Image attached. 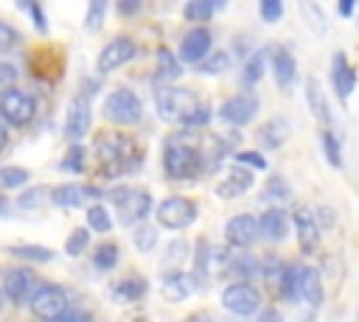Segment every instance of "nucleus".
<instances>
[{
    "label": "nucleus",
    "instance_id": "obj_1",
    "mask_svg": "<svg viewBox=\"0 0 359 322\" xmlns=\"http://www.w3.org/2000/svg\"><path fill=\"white\" fill-rule=\"evenodd\" d=\"M163 165H165V174L171 179H194L205 168V154L194 143H185L182 137H174L171 143H165Z\"/></svg>",
    "mask_w": 359,
    "mask_h": 322
},
{
    "label": "nucleus",
    "instance_id": "obj_2",
    "mask_svg": "<svg viewBox=\"0 0 359 322\" xmlns=\"http://www.w3.org/2000/svg\"><path fill=\"white\" fill-rule=\"evenodd\" d=\"M109 196L115 199L118 218H121L123 224L146 221V216L151 213V193H149V190H143V188L123 185V188H115Z\"/></svg>",
    "mask_w": 359,
    "mask_h": 322
},
{
    "label": "nucleus",
    "instance_id": "obj_3",
    "mask_svg": "<svg viewBox=\"0 0 359 322\" xmlns=\"http://www.w3.org/2000/svg\"><path fill=\"white\" fill-rule=\"evenodd\" d=\"M154 106H157L163 120H180L182 123L196 109V98L191 90H182V87H160L154 92Z\"/></svg>",
    "mask_w": 359,
    "mask_h": 322
},
{
    "label": "nucleus",
    "instance_id": "obj_4",
    "mask_svg": "<svg viewBox=\"0 0 359 322\" xmlns=\"http://www.w3.org/2000/svg\"><path fill=\"white\" fill-rule=\"evenodd\" d=\"M104 118L118 126H132L143 118V104L132 90H115L104 101Z\"/></svg>",
    "mask_w": 359,
    "mask_h": 322
},
{
    "label": "nucleus",
    "instance_id": "obj_5",
    "mask_svg": "<svg viewBox=\"0 0 359 322\" xmlns=\"http://www.w3.org/2000/svg\"><path fill=\"white\" fill-rule=\"evenodd\" d=\"M0 115L11 126H25L36 115V98L31 92L14 87V90H8V92L0 95Z\"/></svg>",
    "mask_w": 359,
    "mask_h": 322
},
{
    "label": "nucleus",
    "instance_id": "obj_6",
    "mask_svg": "<svg viewBox=\"0 0 359 322\" xmlns=\"http://www.w3.org/2000/svg\"><path fill=\"white\" fill-rule=\"evenodd\" d=\"M154 216L165 230H182L196 218V204L191 199H185V196H165L157 204Z\"/></svg>",
    "mask_w": 359,
    "mask_h": 322
},
{
    "label": "nucleus",
    "instance_id": "obj_7",
    "mask_svg": "<svg viewBox=\"0 0 359 322\" xmlns=\"http://www.w3.org/2000/svg\"><path fill=\"white\" fill-rule=\"evenodd\" d=\"M67 311V294L59 286H45L36 291L34 302H31V314L42 322H56L62 314Z\"/></svg>",
    "mask_w": 359,
    "mask_h": 322
},
{
    "label": "nucleus",
    "instance_id": "obj_8",
    "mask_svg": "<svg viewBox=\"0 0 359 322\" xmlns=\"http://www.w3.org/2000/svg\"><path fill=\"white\" fill-rule=\"evenodd\" d=\"M255 112H258V95L250 92V90L230 95V98L219 106V118L227 120V123H233V126H244V123H250V120L255 118Z\"/></svg>",
    "mask_w": 359,
    "mask_h": 322
},
{
    "label": "nucleus",
    "instance_id": "obj_9",
    "mask_svg": "<svg viewBox=\"0 0 359 322\" xmlns=\"http://www.w3.org/2000/svg\"><path fill=\"white\" fill-rule=\"evenodd\" d=\"M3 291H6V297H8L11 302L22 305V302H34V297H36L39 288H36L34 272L17 266V269H8V272H6V277H3Z\"/></svg>",
    "mask_w": 359,
    "mask_h": 322
},
{
    "label": "nucleus",
    "instance_id": "obj_10",
    "mask_svg": "<svg viewBox=\"0 0 359 322\" xmlns=\"http://www.w3.org/2000/svg\"><path fill=\"white\" fill-rule=\"evenodd\" d=\"M222 305L227 308V311H233V314H241V316H250V314H255L258 311V305H261V294H258V288H252L250 283H230L224 291H222Z\"/></svg>",
    "mask_w": 359,
    "mask_h": 322
},
{
    "label": "nucleus",
    "instance_id": "obj_11",
    "mask_svg": "<svg viewBox=\"0 0 359 322\" xmlns=\"http://www.w3.org/2000/svg\"><path fill=\"white\" fill-rule=\"evenodd\" d=\"M292 224L297 230V244L303 255H314L320 246V221L314 218L311 207H294L292 213Z\"/></svg>",
    "mask_w": 359,
    "mask_h": 322
},
{
    "label": "nucleus",
    "instance_id": "obj_12",
    "mask_svg": "<svg viewBox=\"0 0 359 322\" xmlns=\"http://www.w3.org/2000/svg\"><path fill=\"white\" fill-rule=\"evenodd\" d=\"M90 120H93V109H90V101L84 98V95H79V98H73L70 104H67V115H65V137L76 146L84 134H87V129H90Z\"/></svg>",
    "mask_w": 359,
    "mask_h": 322
},
{
    "label": "nucleus",
    "instance_id": "obj_13",
    "mask_svg": "<svg viewBox=\"0 0 359 322\" xmlns=\"http://www.w3.org/2000/svg\"><path fill=\"white\" fill-rule=\"evenodd\" d=\"M132 56H135V42L129 36H115L98 53V73H112V70L123 67Z\"/></svg>",
    "mask_w": 359,
    "mask_h": 322
},
{
    "label": "nucleus",
    "instance_id": "obj_14",
    "mask_svg": "<svg viewBox=\"0 0 359 322\" xmlns=\"http://www.w3.org/2000/svg\"><path fill=\"white\" fill-rule=\"evenodd\" d=\"M258 232H261V227L252 213H238V216L227 218V224H224V241L230 246H250L258 238Z\"/></svg>",
    "mask_w": 359,
    "mask_h": 322
},
{
    "label": "nucleus",
    "instance_id": "obj_15",
    "mask_svg": "<svg viewBox=\"0 0 359 322\" xmlns=\"http://www.w3.org/2000/svg\"><path fill=\"white\" fill-rule=\"evenodd\" d=\"M210 45H213V34L208 28H202V25L191 28L180 42V59L188 64H199L210 53Z\"/></svg>",
    "mask_w": 359,
    "mask_h": 322
},
{
    "label": "nucleus",
    "instance_id": "obj_16",
    "mask_svg": "<svg viewBox=\"0 0 359 322\" xmlns=\"http://www.w3.org/2000/svg\"><path fill=\"white\" fill-rule=\"evenodd\" d=\"M93 196H101V190L90 188V185H79V182H65V185L50 190V202L59 207H81Z\"/></svg>",
    "mask_w": 359,
    "mask_h": 322
},
{
    "label": "nucleus",
    "instance_id": "obj_17",
    "mask_svg": "<svg viewBox=\"0 0 359 322\" xmlns=\"http://www.w3.org/2000/svg\"><path fill=\"white\" fill-rule=\"evenodd\" d=\"M331 81H334V90H337L339 101H348V95L356 87V70L348 64L345 53H334V59H331Z\"/></svg>",
    "mask_w": 359,
    "mask_h": 322
},
{
    "label": "nucleus",
    "instance_id": "obj_18",
    "mask_svg": "<svg viewBox=\"0 0 359 322\" xmlns=\"http://www.w3.org/2000/svg\"><path fill=\"white\" fill-rule=\"evenodd\" d=\"M258 227H261V235H264V238H269V241H283V238L289 235L292 221H289V216H286L283 207H266V210L261 213V218H258Z\"/></svg>",
    "mask_w": 359,
    "mask_h": 322
},
{
    "label": "nucleus",
    "instance_id": "obj_19",
    "mask_svg": "<svg viewBox=\"0 0 359 322\" xmlns=\"http://www.w3.org/2000/svg\"><path fill=\"white\" fill-rule=\"evenodd\" d=\"M250 185H252V171H247L241 165H233L227 179H222L216 185V196L219 199H238V196H244L250 190Z\"/></svg>",
    "mask_w": 359,
    "mask_h": 322
},
{
    "label": "nucleus",
    "instance_id": "obj_20",
    "mask_svg": "<svg viewBox=\"0 0 359 322\" xmlns=\"http://www.w3.org/2000/svg\"><path fill=\"white\" fill-rule=\"evenodd\" d=\"M196 291V277L185 272H171L163 277V297L168 302H182Z\"/></svg>",
    "mask_w": 359,
    "mask_h": 322
},
{
    "label": "nucleus",
    "instance_id": "obj_21",
    "mask_svg": "<svg viewBox=\"0 0 359 322\" xmlns=\"http://www.w3.org/2000/svg\"><path fill=\"white\" fill-rule=\"evenodd\" d=\"M297 297H303L309 305H320L323 302V283H320V274L317 269L311 266H297Z\"/></svg>",
    "mask_w": 359,
    "mask_h": 322
},
{
    "label": "nucleus",
    "instance_id": "obj_22",
    "mask_svg": "<svg viewBox=\"0 0 359 322\" xmlns=\"http://www.w3.org/2000/svg\"><path fill=\"white\" fill-rule=\"evenodd\" d=\"M289 120L283 118H269L266 123L258 126V143L264 148H280L286 140H289Z\"/></svg>",
    "mask_w": 359,
    "mask_h": 322
},
{
    "label": "nucleus",
    "instance_id": "obj_23",
    "mask_svg": "<svg viewBox=\"0 0 359 322\" xmlns=\"http://www.w3.org/2000/svg\"><path fill=\"white\" fill-rule=\"evenodd\" d=\"M272 73H275V81L278 87H292L294 76H297V64H294V56L286 50V48H278L272 53Z\"/></svg>",
    "mask_w": 359,
    "mask_h": 322
},
{
    "label": "nucleus",
    "instance_id": "obj_24",
    "mask_svg": "<svg viewBox=\"0 0 359 322\" xmlns=\"http://www.w3.org/2000/svg\"><path fill=\"white\" fill-rule=\"evenodd\" d=\"M306 101H309V109L317 120L328 123L331 120V112H328V101H325V90L320 87V78L317 76H309L306 78Z\"/></svg>",
    "mask_w": 359,
    "mask_h": 322
},
{
    "label": "nucleus",
    "instance_id": "obj_25",
    "mask_svg": "<svg viewBox=\"0 0 359 322\" xmlns=\"http://www.w3.org/2000/svg\"><path fill=\"white\" fill-rule=\"evenodd\" d=\"M266 56H269V50L261 48V50H255L244 62V67H241V84L244 87H252V84H258L264 78V73H266Z\"/></svg>",
    "mask_w": 359,
    "mask_h": 322
},
{
    "label": "nucleus",
    "instance_id": "obj_26",
    "mask_svg": "<svg viewBox=\"0 0 359 322\" xmlns=\"http://www.w3.org/2000/svg\"><path fill=\"white\" fill-rule=\"evenodd\" d=\"M180 62H177V56L171 53V50H160L157 53V70H154V78H157V84H163V87H171V81L174 78H180Z\"/></svg>",
    "mask_w": 359,
    "mask_h": 322
},
{
    "label": "nucleus",
    "instance_id": "obj_27",
    "mask_svg": "<svg viewBox=\"0 0 359 322\" xmlns=\"http://www.w3.org/2000/svg\"><path fill=\"white\" fill-rule=\"evenodd\" d=\"M227 269L238 277V283H247L250 277H258V274L264 272L261 260L252 258V255H236V258H230V266H227Z\"/></svg>",
    "mask_w": 359,
    "mask_h": 322
},
{
    "label": "nucleus",
    "instance_id": "obj_28",
    "mask_svg": "<svg viewBox=\"0 0 359 322\" xmlns=\"http://www.w3.org/2000/svg\"><path fill=\"white\" fill-rule=\"evenodd\" d=\"M146 291H149V283H146V277H137V274H132V277H123V280L115 286V300L132 302V300H140Z\"/></svg>",
    "mask_w": 359,
    "mask_h": 322
},
{
    "label": "nucleus",
    "instance_id": "obj_29",
    "mask_svg": "<svg viewBox=\"0 0 359 322\" xmlns=\"http://www.w3.org/2000/svg\"><path fill=\"white\" fill-rule=\"evenodd\" d=\"M292 199V188L286 185V179L283 176H272L266 185H264V190H261V202H272V204H283V202H289Z\"/></svg>",
    "mask_w": 359,
    "mask_h": 322
},
{
    "label": "nucleus",
    "instance_id": "obj_30",
    "mask_svg": "<svg viewBox=\"0 0 359 322\" xmlns=\"http://www.w3.org/2000/svg\"><path fill=\"white\" fill-rule=\"evenodd\" d=\"M8 252L14 258H22V260H34V263H48L53 260V252L39 246V244H17V246H8Z\"/></svg>",
    "mask_w": 359,
    "mask_h": 322
},
{
    "label": "nucleus",
    "instance_id": "obj_31",
    "mask_svg": "<svg viewBox=\"0 0 359 322\" xmlns=\"http://www.w3.org/2000/svg\"><path fill=\"white\" fill-rule=\"evenodd\" d=\"M216 8H219V6L210 3V0H191V3H185L182 14H185V20H191V22H205L208 17H213Z\"/></svg>",
    "mask_w": 359,
    "mask_h": 322
},
{
    "label": "nucleus",
    "instance_id": "obj_32",
    "mask_svg": "<svg viewBox=\"0 0 359 322\" xmlns=\"http://www.w3.org/2000/svg\"><path fill=\"white\" fill-rule=\"evenodd\" d=\"M320 146H323L325 160H328L334 168H339V165H342V148H339V140H337V134H334L331 129H323V134H320Z\"/></svg>",
    "mask_w": 359,
    "mask_h": 322
},
{
    "label": "nucleus",
    "instance_id": "obj_33",
    "mask_svg": "<svg viewBox=\"0 0 359 322\" xmlns=\"http://www.w3.org/2000/svg\"><path fill=\"white\" fill-rule=\"evenodd\" d=\"M87 224L95 232H109L112 230V216L104 204H93V207H87Z\"/></svg>",
    "mask_w": 359,
    "mask_h": 322
},
{
    "label": "nucleus",
    "instance_id": "obj_34",
    "mask_svg": "<svg viewBox=\"0 0 359 322\" xmlns=\"http://www.w3.org/2000/svg\"><path fill=\"white\" fill-rule=\"evenodd\" d=\"M132 244L137 252H151L157 246V227L151 224H140L135 232H132Z\"/></svg>",
    "mask_w": 359,
    "mask_h": 322
},
{
    "label": "nucleus",
    "instance_id": "obj_35",
    "mask_svg": "<svg viewBox=\"0 0 359 322\" xmlns=\"http://www.w3.org/2000/svg\"><path fill=\"white\" fill-rule=\"evenodd\" d=\"M115 263H118V244H101L93 255V266L98 272H109L115 269Z\"/></svg>",
    "mask_w": 359,
    "mask_h": 322
},
{
    "label": "nucleus",
    "instance_id": "obj_36",
    "mask_svg": "<svg viewBox=\"0 0 359 322\" xmlns=\"http://www.w3.org/2000/svg\"><path fill=\"white\" fill-rule=\"evenodd\" d=\"M87 246H90V230H87V227H76V230L67 235V241H65V252H67L70 258H79Z\"/></svg>",
    "mask_w": 359,
    "mask_h": 322
},
{
    "label": "nucleus",
    "instance_id": "obj_37",
    "mask_svg": "<svg viewBox=\"0 0 359 322\" xmlns=\"http://www.w3.org/2000/svg\"><path fill=\"white\" fill-rule=\"evenodd\" d=\"M28 179H31V174L22 165H6V168H0V185L3 188H22Z\"/></svg>",
    "mask_w": 359,
    "mask_h": 322
},
{
    "label": "nucleus",
    "instance_id": "obj_38",
    "mask_svg": "<svg viewBox=\"0 0 359 322\" xmlns=\"http://www.w3.org/2000/svg\"><path fill=\"white\" fill-rule=\"evenodd\" d=\"M45 188H28V190H22L20 196H17V207L20 210H25V213H31V210H39L42 207V202H45Z\"/></svg>",
    "mask_w": 359,
    "mask_h": 322
},
{
    "label": "nucleus",
    "instance_id": "obj_39",
    "mask_svg": "<svg viewBox=\"0 0 359 322\" xmlns=\"http://www.w3.org/2000/svg\"><path fill=\"white\" fill-rule=\"evenodd\" d=\"M230 67V56L224 53V50H216L210 59H205L202 64H199V73H205V76H219V73H224Z\"/></svg>",
    "mask_w": 359,
    "mask_h": 322
},
{
    "label": "nucleus",
    "instance_id": "obj_40",
    "mask_svg": "<svg viewBox=\"0 0 359 322\" xmlns=\"http://www.w3.org/2000/svg\"><path fill=\"white\" fill-rule=\"evenodd\" d=\"M185 246H188V244H185L182 238L171 241V244H168V249L163 252V260H160V263H163V266H168V269H177V266L182 263V258L188 255V249H185Z\"/></svg>",
    "mask_w": 359,
    "mask_h": 322
},
{
    "label": "nucleus",
    "instance_id": "obj_41",
    "mask_svg": "<svg viewBox=\"0 0 359 322\" xmlns=\"http://www.w3.org/2000/svg\"><path fill=\"white\" fill-rule=\"evenodd\" d=\"M84 157H87V151L76 143V146H70V148H67V154H65V160H62V168H65V171L79 174V171L84 168Z\"/></svg>",
    "mask_w": 359,
    "mask_h": 322
},
{
    "label": "nucleus",
    "instance_id": "obj_42",
    "mask_svg": "<svg viewBox=\"0 0 359 322\" xmlns=\"http://www.w3.org/2000/svg\"><path fill=\"white\" fill-rule=\"evenodd\" d=\"M104 14H107V3H104V0H93V3L87 6V17H84V28H87V31H95V28L101 25V20H104Z\"/></svg>",
    "mask_w": 359,
    "mask_h": 322
},
{
    "label": "nucleus",
    "instance_id": "obj_43",
    "mask_svg": "<svg viewBox=\"0 0 359 322\" xmlns=\"http://www.w3.org/2000/svg\"><path fill=\"white\" fill-rule=\"evenodd\" d=\"M258 11H261V20L264 22H278L283 17V3L280 0H261Z\"/></svg>",
    "mask_w": 359,
    "mask_h": 322
},
{
    "label": "nucleus",
    "instance_id": "obj_44",
    "mask_svg": "<svg viewBox=\"0 0 359 322\" xmlns=\"http://www.w3.org/2000/svg\"><path fill=\"white\" fill-rule=\"evenodd\" d=\"M233 157H236V165H247V168H258V171L266 168V160L258 151H236Z\"/></svg>",
    "mask_w": 359,
    "mask_h": 322
},
{
    "label": "nucleus",
    "instance_id": "obj_45",
    "mask_svg": "<svg viewBox=\"0 0 359 322\" xmlns=\"http://www.w3.org/2000/svg\"><path fill=\"white\" fill-rule=\"evenodd\" d=\"M14 81H17V67L8 62H0V95L14 90Z\"/></svg>",
    "mask_w": 359,
    "mask_h": 322
},
{
    "label": "nucleus",
    "instance_id": "obj_46",
    "mask_svg": "<svg viewBox=\"0 0 359 322\" xmlns=\"http://www.w3.org/2000/svg\"><path fill=\"white\" fill-rule=\"evenodd\" d=\"M17 42H20V34H17L11 25L0 22V53H3V50H11Z\"/></svg>",
    "mask_w": 359,
    "mask_h": 322
},
{
    "label": "nucleus",
    "instance_id": "obj_47",
    "mask_svg": "<svg viewBox=\"0 0 359 322\" xmlns=\"http://www.w3.org/2000/svg\"><path fill=\"white\" fill-rule=\"evenodd\" d=\"M22 8L31 14V20H34L36 31H39V34H45V31H48V20H45V14H42V6H36V3H22Z\"/></svg>",
    "mask_w": 359,
    "mask_h": 322
},
{
    "label": "nucleus",
    "instance_id": "obj_48",
    "mask_svg": "<svg viewBox=\"0 0 359 322\" xmlns=\"http://www.w3.org/2000/svg\"><path fill=\"white\" fill-rule=\"evenodd\" d=\"M210 120V106H202V104H196V109L182 120L185 126H205Z\"/></svg>",
    "mask_w": 359,
    "mask_h": 322
},
{
    "label": "nucleus",
    "instance_id": "obj_49",
    "mask_svg": "<svg viewBox=\"0 0 359 322\" xmlns=\"http://www.w3.org/2000/svg\"><path fill=\"white\" fill-rule=\"evenodd\" d=\"M56 322H90V314L81 308H67Z\"/></svg>",
    "mask_w": 359,
    "mask_h": 322
},
{
    "label": "nucleus",
    "instance_id": "obj_50",
    "mask_svg": "<svg viewBox=\"0 0 359 322\" xmlns=\"http://www.w3.org/2000/svg\"><path fill=\"white\" fill-rule=\"evenodd\" d=\"M258 322H283V316H280L275 308H266V311L258 316Z\"/></svg>",
    "mask_w": 359,
    "mask_h": 322
},
{
    "label": "nucleus",
    "instance_id": "obj_51",
    "mask_svg": "<svg viewBox=\"0 0 359 322\" xmlns=\"http://www.w3.org/2000/svg\"><path fill=\"white\" fill-rule=\"evenodd\" d=\"M337 8H339V14H342V17H351V14H353V8H356V3H353V0H342Z\"/></svg>",
    "mask_w": 359,
    "mask_h": 322
},
{
    "label": "nucleus",
    "instance_id": "obj_52",
    "mask_svg": "<svg viewBox=\"0 0 359 322\" xmlns=\"http://www.w3.org/2000/svg\"><path fill=\"white\" fill-rule=\"evenodd\" d=\"M137 8H140V3H123V0L118 3V11H121V14H135Z\"/></svg>",
    "mask_w": 359,
    "mask_h": 322
},
{
    "label": "nucleus",
    "instance_id": "obj_53",
    "mask_svg": "<svg viewBox=\"0 0 359 322\" xmlns=\"http://www.w3.org/2000/svg\"><path fill=\"white\" fill-rule=\"evenodd\" d=\"M8 207H11V202H8V199L0 193V216H8Z\"/></svg>",
    "mask_w": 359,
    "mask_h": 322
},
{
    "label": "nucleus",
    "instance_id": "obj_54",
    "mask_svg": "<svg viewBox=\"0 0 359 322\" xmlns=\"http://www.w3.org/2000/svg\"><path fill=\"white\" fill-rule=\"evenodd\" d=\"M6 143H8V134H6V129H3V126H0V151H3V148H6Z\"/></svg>",
    "mask_w": 359,
    "mask_h": 322
},
{
    "label": "nucleus",
    "instance_id": "obj_55",
    "mask_svg": "<svg viewBox=\"0 0 359 322\" xmlns=\"http://www.w3.org/2000/svg\"><path fill=\"white\" fill-rule=\"evenodd\" d=\"M0 305H3V294H0Z\"/></svg>",
    "mask_w": 359,
    "mask_h": 322
}]
</instances>
